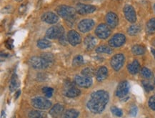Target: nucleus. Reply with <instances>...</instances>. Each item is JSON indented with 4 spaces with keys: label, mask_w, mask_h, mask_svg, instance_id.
<instances>
[{
    "label": "nucleus",
    "mask_w": 155,
    "mask_h": 118,
    "mask_svg": "<svg viewBox=\"0 0 155 118\" xmlns=\"http://www.w3.org/2000/svg\"><path fill=\"white\" fill-rule=\"evenodd\" d=\"M79 112L74 109H69L64 112L63 118H77L79 116Z\"/></svg>",
    "instance_id": "obj_26"
},
{
    "label": "nucleus",
    "mask_w": 155,
    "mask_h": 118,
    "mask_svg": "<svg viewBox=\"0 0 155 118\" xmlns=\"http://www.w3.org/2000/svg\"><path fill=\"white\" fill-rule=\"evenodd\" d=\"M111 27L105 24H100L95 29V34L97 37L102 39H106L110 36Z\"/></svg>",
    "instance_id": "obj_5"
},
{
    "label": "nucleus",
    "mask_w": 155,
    "mask_h": 118,
    "mask_svg": "<svg viewBox=\"0 0 155 118\" xmlns=\"http://www.w3.org/2000/svg\"><path fill=\"white\" fill-rule=\"evenodd\" d=\"M42 93L44 94V95L47 98H49L53 95L54 89L52 87H44L42 88Z\"/></svg>",
    "instance_id": "obj_34"
},
{
    "label": "nucleus",
    "mask_w": 155,
    "mask_h": 118,
    "mask_svg": "<svg viewBox=\"0 0 155 118\" xmlns=\"http://www.w3.org/2000/svg\"><path fill=\"white\" fill-rule=\"evenodd\" d=\"M95 74V71L92 67H86L82 71V74L84 77L92 78Z\"/></svg>",
    "instance_id": "obj_30"
},
{
    "label": "nucleus",
    "mask_w": 155,
    "mask_h": 118,
    "mask_svg": "<svg viewBox=\"0 0 155 118\" xmlns=\"http://www.w3.org/2000/svg\"><path fill=\"white\" fill-rule=\"evenodd\" d=\"M67 40L68 42L72 46H76L81 43L82 37L80 34L75 30H70L67 33Z\"/></svg>",
    "instance_id": "obj_13"
},
{
    "label": "nucleus",
    "mask_w": 155,
    "mask_h": 118,
    "mask_svg": "<svg viewBox=\"0 0 155 118\" xmlns=\"http://www.w3.org/2000/svg\"><path fill=\"white\" fill-rule=\"evenodd\" d=\"M15 1H20L21 0H15Z\"/></svg>",
    "instance_id": "obj_47"
},
{
    "label": "nucleus",
    "mask_w": 155,
    "mask_h": 118,
    "mask_svg": "<svg viewBox=\"0 0 155 118\" xmlns=\"http://www.w3.org/2000/svg\"><path fill=\"white\" fill-rule=\"evenodd\" d=\"M151 54H152L153 56H154V57L155 58V49H154V48H152V47L151 48Z\"/></svg>",
    "instance_id": "obj_43"
},
{
    "label": "nucleus",
    "mask_w": 155,
    "mask_h": 118,
    "mask_svg": "<svg viewBox=\"0 0 155 118\" xmlns=\"http://www.w3.org/2000/svg\"><path fill=\"white\" fill-rule=\"evenodd\" d=\"M127 69L130 74H136L139 72L140 69V64L137 60H134L132 63L129 64L127 65Z\"/></svg>",
    "instance_id": "obj_21"
},
{
    "label": "nucleus",
    "mask_w": 155,
    "mask_h": 118,
    "mask_svg": "<svg viewBox=\"0 0 155 118\" xmlns=\"http://www.w3.org/2000/svg\"><path fill=\"white\" fill-rule=\"evenodd\" d=\"M95 25V21L92 19H84L78 23V29L82 33H87L91 31Z\"/></svg>",
    "instance_id": "obj_9"
},
{
    "label": "nucleus",
    "mask_w": 155,
    "mask_h": 118,
    "mask_svg": "<svg viewBox=\"0 0 155 118\" xmlns=\"http://www.w3.org/2000/svg\"><path fill=\"white\" fill-rule=\"evenodd\" d=\"M113 50L111 47H108L107 45H101L96 49V52L98 54H108L110 55L112 53Z\"/></svg>",
    "instance_id": "obj_25"
},
{
    "label": "nucleus",
    "mask_w": 155,
    "mask_h": 118,
    "mask_svg": "<svg viewBox=\"0 0 155 118\" xmlns=\"http://www.w3.org/2000/svg\"><path fill=\"white\" fill-rule=\"evenodd\" d=\"M148 105L151 110H155V95L150 97L149 102H148Z\"/></svg>",
    "instance_id": "obj_37"
},
{
    "label": "nucleus",
    "mask_w": 155,
    "mask_h": 118,
    "mask_svg": "<svg viewBox=\"0 0 155 118\" xmlns=\"http://www.w3.org/2000/svg\"><path fill=\"white\" fill-rule=\"evenodd\" d=\"M64 106L61 104H56L49 110V114L53 118H59L64 113Z\"/></svg>",
    "instance_id": "obj_17"
},
{
    "label": "nucleus",
    "mask_w": 155,
    "mask_h": 118,
    "mask_svg": "<svg viewBox=\"0 0 155 118\" xmlns=\"http://www.w3.org/2000/svg\"><path fill=\"white\" fill-rule=\"evenodd\" d=\"M108 77V69L106 67H101L96 72V78L97 81L102 82Z\"/></svg>",
    "instance_id": "obj_19"
},
{
    "label": "nucleus",
    "mask_w": 155,
    "mask_h": 118,
    "mask_svg": "<svg viewBox=\"0 0 155 118\" xmlns=\"http://www.w3.org/2000/svg\"><path fill=\"white\" fill-rule=\"evenodd\" d=\"M124 15L125 18L130 23H135L137 21V15L135 8L132 5L127 4L124 7L123 9Z\"/></svg>",
    "instance_id": "obj_10"
},
{
    "label": "nucleus",
    "mask_w": 155,
    "mask_h": 118,
    "mask_svg": "<svg viewBox=\"0 0 155 118\" xmlns=\"http://www.w3.org/2000/svg\"><path fill=\"white\" fill-rule=\"evenodd\" d=\"M80 94H81V91L80 90L77 89V88H75L74 87L71 88H68L67 90L64 93V95L65 96H67V98H76V97L79 96Z\"/></svg>",
    "instance_id": "obj_22"
},
{
    "label": "nucleus",
    "mask_w": 155,
    "mask_h": 118,
    "mask_svg": "<svg viewBox=\"0 0 155 118\" xmlns=\"http://www.w3.org/2000/svg\"><path fill=\"white\" fill-rule=\"evenodd\" d=\"M97 43V39L92 35H88L87 37H86V38L84 39V47L87 50H91L93 48H95Z\"/></svg>",
    "instance_id": "obj_18"
},
{
    "label": "nucleus",
    "mask_w": 155,
    "mask_h": 118,
    "mask_svg": "<svg viewBox=\"0 0 155 118\" xmlns=\"http://www.w3.org/2000/svg\"><path fill=\"white\" fill-rule=\"evenodd\" d=\"M109 100V93L105 90H97L92 93L87 107L94 114H100L105 109Z\"/></svg>",
    "instance_id": "obj_1"
},
{
    "label": "nucleus",
    "mask_w": 155,
    "mask_h": 118,
    "mask_svg": "<svg viewBox=\"0 0 155 118\" xmlns=\"http://www.w3.org/2000/svg\"><path fill=\"white\" fill-rule=\"evenodd\" d=\"M36 46L39 49H47V48L50 47L52 46V43L46 39H41L37 41Z\"/></svg>",
    "instance_id": "obj_27"
},
{
    "label": "nucleus",
    "mask_w": 155,
    "mask_h": 118,
    "mask_svg": "<svg viewBox=\"0 0 155 118\" xmlns=\"http://www.w3.org/2000/svg\"><path fill=\"white\" fill-rule=\"evenodd\" d=\"M130 91V84L127 81H122L119 83L116 90V96L119 98H124Z\"/></svg>",
    "instance_id": "obj_12"
},
{
    "label": "nucleus",
    "mask_w": 155,
    "mask_h": 118,
    "mask_svg": "<svg viewBox=\"0 0 155 118\" xmlns=\"http://www.w3.org/2000/svg\"><path fill=\"white\" fill-rule=\"evenodd\" d=\"M74 81H75V83L77 85H79V87H85L87 88L90 87L92 86V78L87 77H84V76H79V75H76L75 78H74Z\"/></svg>",
    "instance_id": "obj_14"
},
{
    "label": "nucleus",
    "mask_w": 155,
    "mask_h": 118,
    "mask_svg": "<svg viewBox=\"0 0 155 118\" xmlns=\"http://www.w3.org/2000/svg\"><path fill=\"white\" fill-rule=\"evenodd\" d=\"M125 57L124 56L123 54L119 53L116 55H114L111 59L110 61V65L112 67L114 70L117 72L119 71L122 67H123L124 63Z\"/></svg>",
    "instance_id": "obj_7"
},
{
    "label": "nucleus",
    "mask_w": 155,
    "mask_h": 118,
    "mask_svg": "<svg viewBox=\"0 0 155 118\" xmlns=\"http://www.w3.org/2000/svg\"><path fill=\"white\" fill-rule=\"evenodd\" d=\"M29 118H47V115L44 112L38 110H33L28 114Z\"/></svg>",
    "instance_id": "obj_29"
},
{
    "label": "nucleus",
    "mask_w": 155,
    "mask_h": 118,
    "mask_svg": "<svg viewBox=\"0 0 155 118\" xmlns=\"http://www.w3.org/2000/svg\"><path fill=\"white\" fill-rule=\"evenodd\" d=\"M137 111H138V109L136 106H134L130 110V114L132 117H136V115L137 114Z\"/></svg>",
    "instance_id": "obj_39"
},
{
    "label": "nucleus",
    "mask_w": 155,
    "mask_h": 118,
    "mask_svg": "<svg viewBox=\"0 0 155 118\" xmlns=\"http://www.w3.org/2000/svg\"><path fill=\"white\" fill-rule=\"evenodd\" d=\"M106 22L111 28H115L119 24V17L114 12H108L106 15Z\"/></svg>",
    "instance_id": "obj_16"
},
{
    "label": "nucleus",
    "mask_w": 155,
    "mask_h": 118,
    "mask_svg": "<svg viewBox=\"0 0 155 118\" xmlns=\"http://www.w3.org/2000/svg\"><path fill=\"white\" fill-rule=\"evenodd\" d=\"M76 12L80 15H86L95 12L97 7L92 4H78L76 6Z\"/></svg>",
    "instance_id": "obj_11"
},
{
    "label": "nucleus",
    "mask_w": 155,
    "mask_h": 118,
    "mask_svg": "<svg viewBox=\"0 0 155 118\" xmlns=\"http://www.w3.org/2000/svg\"><path fill=\"white\" fill-rule=\"evenodd\" d=\"M125 42H126V37L124 34L117 33L109 39V45L111 47L116 48L122 47Z\"/></svg>",
    "instance_id": "obj_8"
},
{
    "label": "nucleus",
    "mask_w": 155,
    "mask_h": 118,
    "mask_svg": "<svg viewBox=\"0 0 155 118\" xmlns=\"http://www.w3.org/2000/svg\"><path fill=\"white\" fill-rule=\"evenodd\" d=\"M111 112H112V114H114V115H115L116 117H122L123 115L122 110L121 109L118 108V107H114V106H113V107H111Z\"/></svg>",
    "instance_id": "obj_35"
},
{
    "label": "nucleus",
    "mask_w": 155,
    "mask_h": 118,
    "mask_svg": "<svg viewBox=\"0 0 155 118\" xmlns=\"http://www.w3.org/2000/svg\"><path fill=\"white\" fill-rule=\"evenodd\" d=\"M12 11V7L11 6H7L5 7L4 8V9L2 10V12H4V13H6V14H9L11 13Z\"/></svg>",
    "instance_id": "obj_42"
},
{
    "label": "nucleus",
    "mask_w": 155,
    "mask_h": 118,
    "mask_svg": "<svg viewBox=\"0 0 155 118\" xmlns=\"http://www.w3.org/2000/svg\"><path fill=\"white\" fill-rule=\"evenodd\" d=\"M64 29L63 26L61 25H57L49 27L46 32V37L48 39H60L64 35Z\"/></svg>",
    "instance_id": "obj_3"
},
{
    "label": "nucleus",
    "mask_w": 155,
    "mask_h": 118,
    "mask_svg": "<svg viewBox=\"0 0 155 118\" xmlns=\"http://www.w3.org/2000/svg\"><path fill=\"white\" fill-rule=\"evenodd\" d=\"M41 20L46 23L49 25H54L59 21V17L57 14L52 12H47L41 15Z\"/></svg>",
    "instance_id": "obj_15"
},
{
    "label": "nucleus",
    "mask_w": 155,
    "mask_h": 118,
    "mask_svg": "<svg viewBox=\"0 0 155 118\" xmlns=\"http://www.w3.org/2000/svg\"><path fill=\"white\" fill-rule=\"evenodd\" d=\"M146 31L149 34H154L155 32V18H151L147 22Z\"/></svg>",
    "instance_id": "obj_23"
},
{
    "label": "nucleus",
    "mask_w": 155,
    "mask_h": 118,
    "mask_svg": "<svg viewBox=\"0 0 155 118\" xmlns=\"http://www.w3.org/2000/svg\"><path fill=\"white\" fill-rule=\"evenodd\" d=\"M20 85V81L19 79L18 76L17 74H12L11 79H10V83L9 88L11 92H15L17 89H18Z\"/></svg>",
    "instance_id": "obj_20"
},
{
    "label": "nucleus",
    "mask_w": 155,
    "mask_h": 118,
    "mask_svg": "<svg viewBox=\"0 0 155 118\" xmlns=\"http://www.w3.org/2000/svg\"><path fill=\"white\" fill-rule=\"evenodd\" d=\"M41 57L44 59L45 61L47 62L49 65H51V64L53 63L54 60H55L53 55L51 53H48V52L43 53L42 55H41Z\"/></svg>",
    "instance_id": "obj_32"
},
{
    "label": "nucleus",
    "mask_w": 155,
    "mask_h": 118,
    "mask_svg": "<svg viewBox=\"0 0 155 118\" xmlns=\"http://www.w3.org/2000/svg\"><path fill=\"white\" fill-rule=\"evenodd\" d=\"M141 74H142V75L143 76L144 78L148 79H151L153 77L152 72H151L149 68H147V67H143V68L142 69V70H141Z\"/></svg>",
    "instance_id": "obj_31"
},
{
    "label": "nucleus",
    "mask_w": 155,
    "mask_h": 118,
    "mask_svg": "<svg viewBox=\"0 0 155 118\" xmlns=\"http://www.w3.org/2000/svg\"><path fill=\"white\" fill-rule=\"evenodd\" d=\"M154 12H155V3H154Z\"/></svg>",
    "instance_id": "obj_46"
},
{
    "label": "nucleus",
    "mask_w": 155,
    "mask_h": 118,
    "mask_svg": "<svg viewBox=\"0 0 155 118\" xmlns=\"http://www.w3.org/2000/svg\"><path fill=\"white\" fill-rule=\"evenodd\" d=\"M27 10V6L25 4H22L19 8V12H20V15H22L24 14Z\"/></svg>",
    "instance_id": "obj_41"
},
{
    "label": "nucleus",
    "mask_w": 155,
    "mask_h": 118,
    "mask_svg": "<svg viewBox=\"0 0 155 118\" xmlns=\"http://www.w3.org/2000/svg\"><path fill=\"white\" fill-rule=\"evenodd\" d=\"M142 84H143L144 88L147 92H150L151 90H154V87H153L152 84H151L150 82H149L143 81L142 82Z\"/></svg>",
    "instance_id": "obj_36"
},
{
    "label": "nucleus",
    "mask_w": 155,
    "mask_h": 118,
    "mask_svg": "<svg viewBox=\"0 0 155 118\" xmlns=\"http://www.w3.org/2000/svg\"><path fill=\"white\" fill-rule=\"evenodd\" d=\"M86 1H87V0H86Z\"/></svg>",
    "instance_id": "obj_49"
},
{
    "label": "nucleus",
    "mask_w": 155,
    "mask_h": 118,
    "mask_svg": "<svg viewBox=\"0 0 155 118\" xmlns=\"http://www.w3.org/2000/svg\"><path fill=\"white\" fill-rule=\"evenodd\" d=\"M67 39V38H66L65 36L63 35L62 37H61L60 39H59V41H60V43L61 44L67 45V42H68V40Z\"/></svg>",
    "instance_id": "obj_38"
},
{
    "label": "nucleus",
    "mask_w": 155,
    "mask_h": 118,
    "mask_svg": "<svg viewBox=\"0 0 155 118\" xmlns=\"http://www.w3.org/2000/svg\"><path fill=\"white\" fill-rule=\"evenodd\" d=\"M152 44H153V46L155 47V39H154V40H153V42H152Z\"/></svg>",
    "instance_id": "obj_45"
},
{
    "label": "nucleus",
    "mask_w": 155,
    "mask_h": 118,
    "mask_svg": "<svg viewBox=\"0 0 155 118\" xmlns=\"http://www.w3.org/2000/svg\"><path fill=\"white\" fill-rule=\"evenodd\" d=\"M31 103L34 108L39 110H48L52 107V102L43 97H36L33 98Z\"/></svg>",
    "instance_id": "obj_4"
},
{
    "label": "nucleus",
    "mask_w": 155,
    "mask_h": 118,
    "mask_svg": "<svg viewBox=\"0 0 155 118\" xmlns=\"http://www.w3.org/2000/svg\"><path fill=\"white\" fill-rule=\"evenodd\" d=\"M141 31L140 26L138 25H134L130 26L127 29V33L130 36H135L138 34Z\"/></svg>",
    "instance_id": "obj_28"
},
{
    "label": "nucleus",
    "mask_w": 155,
    "mask_h": 118,
    "mask_svg": "<svg viewBox=\"0 0 155 118\" xmlns=\"http://www.w3.org/2000/svg\"><path fill=\"white\" fill-rule=\"evenodd\" d=\"M20 93H21V91H20V90H19V91H17V93H16V94H17V96H16V97H15V99H17V98H18V97H19V96H20Z\"/></svg>",
    "instance_id": "obj_44"
},
{
    "label": "nucleus",
    "mask_w": 155,
    "mask_h": 118,
    "mask_svg": "<svg viewBox=\"0 0 155 118\" xmlns=\"http://www.w3.org/2000/svg\"><path fill=\"white\" fill-rule=\"evenodd\" d=\"M154 84H155V77H154Z\"/></svg>",
    "instance_id": "obj_48"
},
{
    "label": "nucleus",
    "mask_w": 155,
    "mask_h": 118,
    "mask_svg": "<svg viewBox=\"0 0 155 118\" xmlns=\"http://www.w3.org/2000/svg\"><path fill=\"white\" fill-rule=\"evenodd\" d=\"M56 12H57V15L69 22H72V20H74L75 19L76 13V9L70 6L60 5L56 9Z\"/></svg>",
    "instance_id": "obj_2"
},
{
    "label": "nucleus",
    "mask_w": 155,
    "mask_h": 118,
    "mask_svg": "<svg viewBox=\"0 0 155 118\" xmlns=\"http://www.w3.org/2000/svg\"><path fill=\"white\" fill-rule=\"evenodd\" d=\"M29 64L31 67L36 69H42L49 67V64L41 57H32L29 59Z\"/></svg>",
    "instance_id": "obj_6"
},
{
    "label": "nucleus",
    "mask_w": 155,
    "mask_h": 118,
    "mask_svg": "<svg viewBox=\"0 0 155 118\" xmlns=\"http://www.w3.org/2000/svg\"><path fill=\"white\" fill-rule=\"evenodd\" d=\"M145 48L142 45L136 44L132 48V52L135 55H143L145 53Z\"/></svg>",
    "instance_id": "obj_24"
},
{
    "label": "nucleus",
    "mask_w": 155,
    "mask_h": 118,
    "mask_svg": "<svg viewBox=\"0 0 155 118\" xmlns=\"http://www.w3.org/2000/svg\"><path fill=\"white\" fill-rule=\"evenodd\" d=\"M84 63V59L82 55H76L74 57L72 61V65L74 67H77V66L82 65Z\"/></svg>",
    "instance_id": "obj_33"
},
{
    "label": "nucleus",
    "mask_w": 155,
    "mask_h": 118,
    "mask_svg": "<svg viewBox=\"0 0 155 118\" xmlns=\"http://www.w3.org/2000/svg\"><path fill=\"white\" fill-rule=\"evenodd\" d=\"M5 45H6L7 48H8V49H9V50H12L14 47L13 46V40H12V39H9V40L6 42V44H5Z\"/></svg>",
    "instance_id": "obj_40"
}]
</instances>
